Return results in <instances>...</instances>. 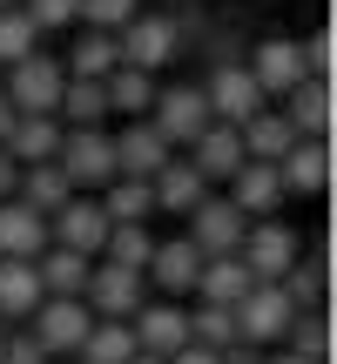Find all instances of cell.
<instances>
[{"instance_id": "cell-47", "label": "cell", "mask_w": 337, "mask_h": 364, "mask_svg": "<svg viewBox=\"0 0 337 364\" xmlns=\"http://www.w3.org/2000/svg\"><path fill=\"white\" fill-rule=\"evenodd\" d=\"M0 7H21V0H0Z\"/></svg>"}, {"instance_id": "cell-9", "label": "cell", "mask_w": 337, "mask_h": 364, "mask_svg": "<svg viewBox=\"0 0 337 364\" xmlns=\"http://www.w3.org/2000/svg\"><path fill=\"white\" fill-rule=\"evenodd\" d=\"M243 230H250V223L236 216L230 196H203V203L189 209V243H196V257H236V250H243Z\"/></svg>"}, {"instance_id": "cell-6", "label": "cell", "mask_w": 337, "mask_h": 364, "mask_svg": "<svg viewBox=\"0 0 337 364\" xmlns=\"http://www.w3.org/2000/svg\"><path fill=\"white\" fill-rule=\"evenodd\" d=\"M176 21L168 14H135L129 27L115 34V54H122V68H135V75H156V68L176 61Z\"/></svg>"}, {"instance_id": "cell-31", "label": "cell", "mask_w": 337, "mask_h": 364, "mask_svg": "<svg viewBox=\"0 0 337 364\" xmlns=\"http://www.w3.org/2000/svg\"><path fill=\"white\" fill-rule=\"evenodd\" d=\"M54 122H61V129H102V122H108L102 81H68V88H61V108H54Z\"/></svg>"}, {"instance_id": "cell-3", "label": "cell", "mask_w": 337, "mask_h": 364, "mask_svg": "<svg viewBox=\"0 0 337 364\" xmlns=\"http://www.w3.org/2000/svg\"><path fill=\"white\" fill-rule=\"evenodd\" d=\"M54 169L75 182V196L81 189H108V182H115V135L108 129H68Z\"/></svg>"}, {"instance_id": "cell-41", "label": "cell", "mask_w": 337, "mask_h": 364, "mask_svg": "<svg viewBox=\"0 0 337 364\" xmlns=\"http://www.w3.org/2000/svg\"><path fill=\"white\" fill-rule=\"evenodd\" d=\"M0 364H54V358H48V351H41V344L21 331V338H7V344H0Z\"/></svg>"}, {"instance_id": "cell-17", "label": "cell", "mask_w": 337, "mask_h": 364, "mask_svg": "<svg viewBox=\"0 0 337 364\" xmlns=\"http://www.w3.org/2000/svg\"><path fill=\"white\" fill-rule=\"evenodd\" d=\"M277 115L297 129V142H331V115H337L331 108V81H297Z\"/></svg>"}, {"instance_id": "cell-1", "label": "cell", "mask_w": 337, "mask_h": 364, "mask_svg": "<svg viewBox=\"0 0 337 364\" xmlns=\"http://www.w3.org/2000/svg\"><path fill=\"white\" fill-rule=\"evenodd\" d=\"M304 257V236L290 230L284 216H263V223H250L243 230V250H236V263H243L257 284H284V270Z\"/></svg>"}, {"instance_id": "cell-43", "label": "cell", "mask_w": 337, "mask_h": 364, "mask_svg": "<svg viewBox=\"0 0 337 364\" xmlns=\"http://www.w3.org/2000/svg\"><path fill=\"white\" fill-rule=\"evenodd\" d=\"M168 364H223V358H216V351H203V344H182Z\"/></svg>"}, {"instance_id": "cell-21", "label": "cell", "mask_w": 337, "mask_h": 364, "mask_svg": "<svg viewBox=\"0 0 337 364\" xmlns=\"http://www.w3.org/2000/svg\"><path fill=\"white\" fill-rule=\"evenodd\" d=\"M277 182H284V196H324L331 189V142H297L277 162Z\"/></svg>"}, {"instance_id": "cell-32", "label": "cell", "mask_w": 337, "mask_h": 364, "mask_svg": "<svg viewBox=\"0 0 337 364\" xmlns=\"http://www.w3.org/2000/svg\"><path fill=\"white\" fill-rule=\"evenodd\" d=\"M149 257H156V236H149V223H115L102 243V263H115V270H149Z\"/></svg>"}, {"instance_id": "cell-30", "label": "cell", "mask_w": 337, "mask_h": 364, "mask_svg": "<svg viewBox=\"0 0 337 364\" xmlns=\"http://www.w3.org/2000/svg\"><path fill=\"white\" fill-rule=\"evenodd\" d=\"M14 196H21L27 209H41V216H54V209L75 203V182L54 169V162H34V169H21V189H14Z\"/></svg>"}, {"instance_id": "cell-26", "label": "cell", "mask_w": 337, "mask_h": 364, "mask_svg": "<svg viewBox=\"0 0 337 364\" xmlns=\"http://www.w3.org/2000/svg\"><path fill=\"white\" fill-rule=\"evenodd\" d=\"M203 196H209V182L196 176V169H189L182 156L168 162V169H162L156 182H149V203H156V209H176V216H189V209L203 203Z\"/></svg>"}, {"instance_id": "cell-49", "label": "cell", "mask_w": 337, "mask_h": 364, "mask_svg": "<svg viewBox=\"0 0 337 364\" xmlns=\"http://www.w3.org/2000/svg\"><path fill=\"white\" fill-rule=\"evenodd\" d=\"M0 344H7V338H0Z\"/></svg>"}, {"instance_id": "cell-18", "label": "cell", "mask_w": 337, "mask_h": 364, "mask_svg": "<svg viewBox=\"0 0 337 364\" xmlns=\"http://www.w3.org/2000/svg\"><path fill=\"white\" fill-rule=\"evenodd\" d=\"M250 81H257V95H263V102H270V95L284 102L297 81H311V75H304L297 41H263V48H257V61H250Z\"/></svg>"}, {"instance_id": "cell-15", "label": "cell", "mask_w": 337, "mask_h": 364, "mask_svg": "<svg viewBox=\"0 0 337 364\" xmlns=\"http://www.w3.org/2000/svg\"><path fill=\"white\" fill-rule=\"evenodd\" d=\"M230 203H236V216H243V223L277 216V209L290 203L284 182H277V162H243V169L230 176Z\"/></svg>"}, {"instance_id": "cell-19", "label": "cell", "mask_w": 337, "mask_h": 364, "mask_svg": "<svg viewBox=\"0 0 337 364\" xmlns=\"http://www.w3.org/2000/svg\"><path fill=\"white\" fill-rule=\"evenodd\" d=\"M196 270H203L196 243H189V236H168V243H156V257H149L142 277H156V290L176 304V297H189V290H196Z\"/></svg>"}, {"instance_id": "cell-4", "label": "cell", "mask_w": 337, "mask_h": 364, "mask_svg": "<svg viewBox=\"0 0 337 364\" xmlns=\"http://www.w3.org/2000/svg\"><path fill=\"white\" fill-rule=\"evenodd\" d=\"M81 304H88V317H115V324H129V317L149 304V277L115 270V263L95 257L88 263V284H81Z\"/></svg>"}, {"instance_id": "cell-20", "label": "cell", "mask_w": 337, "mask_h": 364, "mask_svg": "<svg viewBox=\"0 0 337 364\" xmlns=\"http://www.w3.org/2000/svg\"><path fill=\"white\" fill-rule=\"evenodd\" d=\"M61 135L68 129L54 115H14V129H7V142H0V149H7L21 169H34V162H54V156H61Z\"/></svg>"}, {"instance_id": "cell-39", "label": "cell", "mask_w": 337, "mask_h": 364, "mask_svg": "<svg viewBox=\"0 0 337 364\" xmlns=\"http://www.w3.org/2000/svg\"><path fill=\"white\" fill-rule=\"evenodd\" d=\"M75 7H81V0H21V14H27V27H34V34L75 27Z\"/></svg>"}, {"instance_id": "cell-45", "label": "cell", "mask_w": 337, "mask_h": 364, "mask_svg": "<svg viewBox=\"0 0 337 364\" xmlns=\"http://www.w3.org/2000/svg\"><path fill=\"white\" fill-rule=\"evenodd\" d=\"M263 364H304V358H290V351H277V358H263Z\"/></svg>"}, {"instance_id": "cell-33", "label": "cell", "mask_w": 337, "mask_h": 364, "mask_svg": "<svg viewBox=\"0 0 337 364\" xmlns=\"http://www.w3.org/2000/svg\"><path fill=\"white\" fill-rule=\"evenodd\" d=\"M284 351L304 358V364H331V317L324 311H297L284 331Z\"/></svg>"}, {"instance_id": "cell-38", "label": "cell", "mask_w": 337, "mask_h": 364, "mask_svg": "<svg viewBox=\"0 0 337 364\" xmlns=\"http://www.w3.org/2000/svg\"><path fill=\"white\" fill-rule=\"evenodd\" d=\"M135 14H142V0H81V7H75V21H88L95 34H122Z\"/></svg>"}, {"instance_id": "cell-2", "label": "cell", "mask_w": 337, "mask_h": 364, "mask_svg": "<svg viewBox=\"0 0 337 364\" xmlns=\"http://www.w3.org/2000/svg\"><path fill=\"white\" fill-rule=\"evenodd\" d=\"M61 88H68V68L54 61V54H27V61L7 68V108L14 115H54L61 108Z\"/></svg>"}, {"instance_id": "cell-25", "label": "cell", "mask_w": 337, "mask_h": 364, "mask_svg": "<svg viewBox=\"0 0 337 364\" xmlns=\"http://www.w3.org/2000/svg\"><path fill=\"white\" fill-rule=\"evenodd\" d=\"M34 311H41L34 263H0V324H27Z\"/></svg>"}, {"instance_id": "cell-44", "label": "cell", "mask_w": 337, "mask_h": 364, "mask_svg": "<svg viewBox=\"0 0 337 364\" xmlns=\"http://www.w3.org/2000/svg\"><path fill=\"white\" fill-rule=\"evenodd\" d=\"M7 129H14V108H7V95H0V142H7Z\"/></svg>"}, {"instance_id": "cell-23", "label": "cell", "mask_w": 337, "mask_h": 364, "mask_svg": "<svg viewBox=\"0 0 337 364\" xmlns=\"http://www.w3.org/2000/svg\"><path fill=\"white\" fill-rule=\"evenodd\" d=\"M284 304L290 311H324V297H331V250H317V257H297L284 270Z\"/></svg>"}, {"instance_id": "cell-22", "label": "cell", "mask_w": 337, "mask_h": 364, "mask_svg": "<svg viewBox=\"0 0 337 364\" xmlns=\"http://www.w3.org/2000/svg\"><path fill=\"white\" fill-rule=\"evenodd\" d=\"M250 290H257V277H250L236 257H203V270H196V297H203V304H216V311H236Z\"/></svg>"}, {"instance_id": "cell-37", "label": "cell", "mask_w": 337, "mask_h": 364, "mask_svg": "<svg viewBox=\"0 0 337 364\" xmlns=\"http://www.w3.org/2000/svg\"><path fill=\"white\" fill-rule=\"evenodd\" d=\"M27 54H41V34L27 27V14H21V7H0V68L27 61Z\"/></svg>"}, {"instance_id": "cell-11", "label": "cell", "mask_w": 337, "mask_h": 364, "mask_svg": "<svg viewBox=\"0 0 337 364\" xmlns=\"http://www.w3.org/2000/svg\"><path fill=\"white\" fill-rule=\"evenodd\" d=\"M129 338H135V351H149V358H176L182 344H189V311L182 304H142V311L129 317Z\"/></svg>"}, {"instance_id": "cell-14", "label": "cell", "mask_w": 337, "mask_h": 364, "mask_svg": "<svg viewBox=\"0 0 337 364\" xmlns=\"http://www.w3.org/2000/svg\"><path fill=\"white\" fill-rule=\"evenodd\" d=\"M182 162H189V169L203 176V182H230L250 156H243V135H236L230 122H209V129L189 142V156H182Z\"/></svg>"}, {"instance_id": "cell-8", "label": "cell", "mask_w": 337, "mask_h": 364, "mask_svg": "<svg viewBox=\"0 0 337 364\" xmlns=\"http://www.w3.org/2000/svg\"><path fill=\"white\" fill-rule=\"evenodd\" d=\"M149 129H156L168 149H189L196 135L209 129V102H203V88H156V108H149Z\"/></svg>"}, {"instance_id": "cell-29", "label": "cell", "mask_w": 337, "mask_h": 364, "mask_svg": "<svg viewBox=\"0 0 337 364\" xmlns=\"http://www.w3.org/2000/svg\"><path fill=\"white\" fill-rule=\"evenodd\" d=\"M68 81H108V75H115V68H122V54H115V34H95V27H88V34H81L75 41V48H68Z\"/></svg>"}, {"instance_id": "cell-28", "label": "cell", "mask_w": 337, "mask_h": 364, "mask_svg": "<svg viewBox=\"0 0 337 364\" xmlns=\"http://www.w3.org/2000/svg\"><path fill=\"white\" fill-rule=\"evenodd\" d=\"M102 95H108V115L149 122V108H156V75H135V68H115V75L102 81Z\"/></svg>"}, {"instance_id": "cell-12", "label": "cell", "mask_w": 337, "mask_h": 364, "mask_svg": "<svg viewBox=\"0 0 337 364\" xmlns=\"http://www.w3.org/2000/svg\"><path fill=\"white\" fill-rule=\"evenodd\" d=\"M203 102H209V122H230V129H243V122H250V115L263 108V95H257V81H250V68L223 61L216 75H209Z\"/></svg>"}, {"instance_id": "cell-27", "label": "cell", "mask_w": 337, "mask_h": 364, "mask_svg": "<svg viewBox=\"0 0 337 364\" xmlns=\"http://www.w3.org/2000/svg\"><path fill=\"white\" fill-rule=\"evenodd\" d=\"M34 277H41V297H81V284H88V257L48 243V250L34 257Z\"/></svg>"}, {"instance_id": "cell-10", "label": "cell", "mask_w": 337, "mask_h": 364, "mask_svg": "<svg viewBox=\"0 0 337 364\" xmlns=\"http://www.w3.org/2000/svg\"><path fill=\"white\" fill-rule=\"evenodd\" d=\"M290 304H284V290L277 284H257L243 304H236V344H250V351H263V344H284V331H290Z\"/></svg>"}, {"instance_id": "cell-24", "label": "cell", "mask_w": 337, "mask_h": 364, "mask_svg": "<svg viewBox=\"0 0 337 364\" xmlns=\"http://www.w3.org/2000/svg\"><path fill=\"white\" fill-rule=\"evenodd\" d=\"M236 135H243V156H250V162H284L290 149H297V129H290L277 108H257Z\"/></svg>"}, {"instance_id": "cell-40", "label": "cell", "mask_w": 337, "mask_h": 364, "mask_svg": "<svg viewBox=\"0 0 337 364\" xmlns=\"http://www.w3.org/2000/svg\"><path fill=\"white\" fill-rule=\"evenodd\" d=\"M297 54H304V75H311V81H331V68H337V41L331 34L297 41Z\"/></svg>"}, {"instance_id": "cell-46", "label": "cell", "mask_w": 337, "mask_h": 364, "mask_svg": "<svg viewBox=\"0 0 337 364\" xmlns=\"http://www.w3.org/2000/svg\"><path fill=\"white\" fill-rule=\"evenodd\" d=\"M129 364H168V358H149V351H135V358H129Z\"/></svg>"}, {"instance_id": "cell-35", "label": "cell", "mask_w": 337, "mask_h": 364, "mask_svg": "<svg viewBox=\"0 0 337 364\" xmlns=\"http://www.w3.org/2000/svg\"><path fill=\"white\" fill-rule=\"evenodd\" d=\"M95 203H102L108 223H149V216H156V203H149V182H129V176H115L102 196H95Z\"/></svg>"}, {"instance_id": "cell-36", "label": "cell", "mask_w": 337, "mask_h": 364, "mask_svg": "<svg viewBox=\"0 0 337 364\" xmlns=\"http://www.w3.org/2000/svg\"><path fill=\"white\" fill-rule=\"evenodd\" d=\"M189 344H203V351H230L236 344V311H216V304H203V311H189Z\"/></svg>"}, {"instance_id": "cell-34", "label": "cell", "mask_w": 337, "mask_h": 364, "mask_svg": "<svg viewBox=\"0 0 337 364\" xmlns=\"http://www.w3.org/2000/svg\"><path fill=\"white\" fill-rule=\"evenodd\" d=\"M75 358L81 364H129L135 358V338H129V324H115V317H95Z\"/></svg>"}, {"instance_id": "cell-48", "label": "cell", "mask_w": 337, "mask_h": 364, "mask_svg": "<svg viewBox=\"0 0 337 364\" xmlns=\"http://www.w3.org/2000/svg\"><path fill=\"white\" fill-rule=\"evenodd\" d=\"M68 364H81V358H68Z\"/></svg>"}, {"instance_id": "cell-16", "label": "cell", "mask_w": 337, "mask_h": 364, "mask_svg": "<svg viewBox=\"0 0 337 364\" xmlns=\"http://www.w3.org/2000/svg\"><path fill=\"white\" fill-rule=\"evenodd\" d=\"M41 250H48V216L27 209L21 196H7L0 203V263H34Z\"/></svg>"}, {"instance_id": "cell-7", "label": "cell", "mask_w": 337, "mask_h": 364, "mask_svg": "<svg viewBox=\"0 0 337 364\" xmlns=\"http://www.w3.org/2000/svg\"><path fill=\"white\" fill-rule=\"evenodd\" d=\"M108 230H115V223L102 216V203H95V196H75L68 209H54V216H48V243H54V250H75V257H88V263L102 257Z\"/></svg>"}, {"instance_id": "cell-42", "label": "cell", "mask_w": 337, "mask_h": 364, "mask_svg": "<svg viewBox=\"0 0 337 364\" xmlns=\"http://www.w3.org/2000/svg\"><path fill=\"white\" fill-rule=\"evenodd\" d=\"M14 189H21V162H14V156H7V149H0V203H7V196H14Z\"/></svg>"}, {"instance_id": "cell-5", "label": "cell", "mask_w": 337, "mask_h": 364, "mask_svg": "<svg viewBox=\"0 0 337 364\" xmlns=\"http://www.w3.org/2000/svg\"><path fill=\"white\" fill-rule=\"evenodd\" d=\"M88 324H95V317H88L81 297H41V311L27 317V338H34L48 358H75L81 338H88Z\"/></svg>"}, {"instance_id": "cell-13", "label": "cell", "mask_w": 337, "mask_h": 364, "mask_svg": "<svg viewBox=\"0 0 337 364\" xmlns=\"http://www.w3.org/2000/svg\"><path fill=\"white\" fill-rule=\"evenodd\" d=\"M168 162H176V149L162 142L149 122H129V129L115 135V176H129V182H156Z\"/></svg>"}]
</instances>
